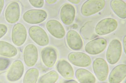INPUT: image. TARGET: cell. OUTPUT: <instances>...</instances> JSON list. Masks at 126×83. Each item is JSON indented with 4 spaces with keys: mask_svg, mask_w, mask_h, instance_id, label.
Returning a JSON list of instances; mask_svg holds the SVG:
<instances>
[{
    "mask_svg": "<svg viewBox=\"0 0 126 83\" xmlns=\"http://www.w3.org/2000/svg\"><path fill=\"white\" fill-rule=\"evenodd\" d=\"M11 61L9 59L0 57V71L6 70L9 66Z\"/></svg>",
    "mask_w": 126,
    "mask_h": 83,
    "instance_id": "cb8c5ba5",
    "label": "cell"
},
{
    "mask_svg": "<svg viewBox=\"0 0 126 83\" xmlns=\"http://www.w3.org/2000/svg\"><path fill=\"white\" fill-rule=\"evenodd\" d=\"M66 41L67 45L72 50L78 51L83 47L82 39L79 34L75 30H70L67 32Z\"/></svg>",
    "mask_w": 126,
    "mask_h": 83,
    "instance_id": "2e32d148",
    "label": "cell"
},
{
    "mask_svg": "<svg viewBox=\"0 0 126 83\" xmlns=\"http://www.w3.org/2000/svg\"><path fill=\"white\" fill-rule=\"evenodd\" d=\"M105 5L106 1L104 0H87L81 7V13L84 16H91L100 11Z\"/></svg>",
    "mask_w": 126,
    "mask_h": 83,
    "instance_id": "7a4b0ae2",
    "label": "cell"
},
{
    "mask_svg": "<svg viewBox=\"0 0 126 83\" xmlns=\"http://www.w3.org/2000/svg\"><path fill=\"white\" fill-rule=\"evenodd\" d=\"M41 57L43 63L48 68L53 67L57 59V53L55 48L52 47L44 48L41 52Z\"/></svg>",
    "mask_w": 126,
    "mask_h": 83,
    "instance_id": "7c38bea8",
    "label": "cell"
},
{
    "mask_svg": "<svg viewBox=\"0 0 126 83\" xmlns=\"http://www.w3.org/2000/svg\"><path fill=\"white\" fill-rule=\"evenodd\" d=\"M7 30V27L5 25L0 24V39L6 34Z\"/></svg>",
    "mask_w": 126,
    "mask_h": 83,
    "instance_id": "484cf974",
    "label": "cell"
},
{
    "mask_svg": "<svg viewBox=\"0 0 126 83\" xmlns=\"http://www.w3.org/2000/svg\"><path fill=\"white\" fill-rule=\"evenodd\" d=\"M68 1L70 2L71 3H72L73 4H79L81 2V0H68Z\"/></svg>",
    "mask_w": 126,
    "mask_h": 83,
    "instance_id": "f546056e",
    "label": "cell"
},
{
    "mask_svg": "<svg viewBox=\"0 0 126 83\" xmlns=\"http://www.w3.org/2000/svg\"><path fill=\"white\" fill-rule=\"evenodd\" d=\"M107 41L103 38H96L91 40L86 44L85 49L89 54L96 55L102 53L106 49Z\"/></svg>",
    "mask_w": 126,
    "mask_h": 83,
    "instance_id": "ba28073f",
    "label": "cell"
},
{
    "mask_svg": "<svg viewBox=\"0 0 126 83\" xmlns=\"http://www.w3.org/2000/svg\"><path fill=\"white\" fill-rule=\"evenodd\" d=\"M63 83H78V82L75 80H70L66 81L64 82Z\"/></svg>",
    "mask_w": 126,
    "mask_h": 83,
    "instance_id": "4dcf8cb0",
    "label": "cell"
},
{
    "mask_svg": "<svg viewBox=\"0 0 126 83\" xmlns=\"http://www.w3.org/2000/svg\"><path fill=\"white\" fill-rule=\"evenodd\" d=\"M76 11L72 4H67L62 7L60 12V17L63 23L67 25L72 24L75 20Z\"/></svg>",
    "mask_w": 126,
    "mask_h": 83,
    "instance_id": "9a60e30c",
    "label": "cell"
},
{
    "mask_svg": "<svg viewBox=\"0 0 126 83\" xmlns=\"http://www.w3.org/2000/svg\"><path fill=\"white\" fill-rule=\"evenodd\" d=\"M4 5V0H0V16L2 13Z\"/></svg>",
    "mask_w": 126,
    "mask_h": 83,
    "instance_id": "4316f807",
    "label": "cell"
},
{
    "mask_svg": "<svg viewBox=\"0 0 126 83\" xmlns=\"http://www.w3.org/2000/svg\"><path fill=\"white\" fill-rule=\"evenodd\" d=\"M93 69L97 78L100 81H105L109 73L108 65L104 59L97 58L93 61Z\"/></svg>",
    "mask_w": 126,
    "mask_h": 83,
    "instance_id": "52a82bcc",
    "label": "cell"
},
{
    "mask_svg": "<svg viewBox=\"0 0 126 83\" xmlns=\"http://www.w3.org/2000/svg\"><path fill=\"white\" fill-rule=\"evenodd\" d=\"M67 59L71 63L77 67H89L92 63L91 57L86 54L82 52H71L68 55Z\"/></svg>",
    "mask_w": 126,
    "mask_h": 83,
    "instance_id": "30bf717a",
    "label": "cell"
},
{
    "mask_svg": "<svg viewBox=\"0 0 126 83\" xmlns=\"http://www.w3.org/2000/svg\"><path fill=\"white\" fill-rule=\"evenodd\" d=\"M59 78V74L57 72L51 71L40 77L38 83H55Z\"/></svg>",
    "mask_w": 126,
    "mask_h": 83,
    "instance_id": "603a6c76",
    "label": "cell"
},
{
    "mask_svg": "<svg viewBox=\"0 0 126 83\" xmlns=\"http://www.w3.org/2000/svg\"><path fill=\"white\" fill-rule=\"evenodd\" d=\"M75 77L80 83H95L96 78L93 73L86 69L79 68L76 71Z\"/></svg>",
    "mask_w": 126,
    "mask_h": 83,
    "instance_id": "44dd1931",
    "label": "cell"
},
{
    "mask_svg": "<svg viewBox=\"0 0 126 83\" xmlns=\"http://www.w3.org/2000/svg\"><path fill=\"white\" fill-rule=\"evenodd\" d=\"M20 8L17 2L14 1L10 3L5 10V18L8 23L11 24L16 23L19 20Z\"/></svg>",
    "mask_w": 126,
    "mask_h": 83,
    "instance_id": "4fadbf2b",
    "label": "cell"
},
{
    "mask_svg": "<svg viewBox=\"0 0 126 83\" xmlns=\"http://www.w3.org/2000/svg\"><path fill=\"white\" fill-rule=\"evenodd\" d=\"M122 51V45L117 39L110 42L107 50L106 57L107 61L111 65L115 64L121 58Z\"/></svg>",
    "mask_w": 126,
    "mask_h": 83,
    "instance_id": "6da1fadb",
    "label": "cell"
},
{
    "mask_svg": "<svg viewBox=\"0 0 126 83\" xmlns=\"http://www.w3.org/2000/svg\"><path fill=\"white\" fill-rule=\"evenodd\" d=\"M30 4L33 7L38 8H41L43 6L44 4V1L43 0H29Z\"/></svg>",
    "mask_w": 126,
    "mask_h": 83,
    "instance_id": "d4e9b609",
    "label": "cell"
},
{
    "mask_svg": "<svg viewBox=\"0 0 126 83\" xmlns=\"http://www.w3.org/2000/svg\"><path fill=\"white\" fill-rule=\"evenodd\" d=\"M47 17V12L44 10L33 9L25 12L23 15V19L24 21L29 24H36L43 22Z\"/></svg>",
    "mask_w": 126,
    "mask_h": 83,
    "instance_id": "8992f818",
    "label": "cell"
},
{
    "mask_svg": "<svg viewBox=\"0 0 126 83\" xmlns=\"http://www.w3.org/2000/svg\"><path fill=\"white\" fill-rule=\"evenodd\" d=\"M118 26L116 20L112 18H106L101 20L97 24L94 31L98 35H105L114 32Z\"/></svg>",
    "mask_w": 126,
    "mask_h": 83,
    "instance_id": "3957f363",
    "label": "cell"
},
{
    "mask_svg": "<svg viewBox=\"0 0 126 83\" xmlns=\"http://www.w3.org/2000/svg\"><path fill=\"white\" fill-rule=\"evenodd\" d=\"M29 33L32 40L38 45L44 47L49 44V37L46 31L41 27L32 26L29 29Z\"/></svg>",
    "mask_w": 126,
    "mask_h": 83,
    "instance_id": "277c9868",
    "label": "cell"
},
{
    "mask_svg": "<svg viewBox=\"0 0 126 83\" xmlns=\"http://www.w3.org/2000/svg\"><path fill=\"white\" fill-rule=\"evenodd\" d=\"M57 1V0H46V3L49 4H52L56 3Z\"/></svg>",
    "mask_w": 126,
    "mask_h": 83,
    "instance_id": "83f0119b",
    "label": "cell"
},
{
    "mask_svg": "<svg viewBox=\"0 0 126 83\" xmlns=\"http://www.w3.org/2000/svg\"><path fill=\"white\" fill-rule=\"evenodd\" d=\"M24 66L21 60L14 61L11 64L6 74V78L10 82H15L19 80L23 76Z\"/></svg>",
    "mask_w": 126,
    "mask_h": 83,
    "instance_id": "5b68a950",
    "label": "cell"
},
{
    "mask_svg": "<svg viewBox=\"0 0 126 83\" xmlns=\"http://www.w3.org/2000/svg\"><path fill=\"white\" fill-rule=\"evenodd\" d=\"M126 76V65L121 64L116 66L112 69L109 75L110 83H120L123 81Z\"/></svg>",
    "mask_w": 126,
    "mask_h": 83,
    "instance_id": "ac0fdd59",
    "label": "cell"
},
{
    "mask_svg": "<svg viewBox=\"0 0 126 83\" xmlns=\"http://www.w3.org/2000/svg\"><path fill=\"white\" fill-rule=\"evenodd\" d=\"M39 75L40 73L37 68H30L25 74L23 83H37Z\"/></svg>",
    "mask_w": 126,
    "mask_h": 83,
    "instance_id": "7402d4cb",
    "label": "cell"
},
{
    "mask_svg": "<svg viewBox=\"0 0 126 83\" xmlns=\"http://www.w3.org/2000/svg\"><path fill=\"white\" fill-rule=\"evenodd\" d=\"M23 58L25 63L28 67H31L35 65L39 58L37 48L32 44L27 45L24 50Z\"/></svg>",
    "mask_w": 126,
    "mask_h": 83,
    "instance_id": "8fae6325",
    "label": "cell"
},
{
    "mask_svg": "<svg viewBox=\"0 0 126 83\" xmlns=\"http://www.w3.org/2000/svg\"><path fill=\"white\" fill-rule=\"evenodd\" d=\"M57 71L65 79L70 80L74 76V69L71 65L64 59H61L57 62L56 66Z\"/></svg>",
    "mask_w": 126,
    "mask_h": 83,
    "instance_id": "e0dca14e",
    "label": "cell"
},
{
    "mask_svg": "<svg viewBox=\"0 0 126 83\" xmlns=\"http://www.w3.org/2000/svg\"><path fill=\"white\" fill-rule=\"evenodd\" d=\"M27 32L25 26L22 23L14 25L12 28V42L17 46L23 45L27 40Z\"/></svg>",
    "mask_w": 126,
    "mask_h": 83,
    "instance_id": "9c48e42d",
    "label": "cell"
},
{
    "mask_svg": "<svg viewBox=\"0 0 126 83\" xmlns=\"http://www.w3.org/2000/svg\"><path fill=\"white\" fill-rule=\"evenodd\" d=\"M18 50L13 45L4 41H0V55L8 58H13L17 54Z\"/></svg>",
    "mask_w": 126,
    "mask_h": 83,
    "instance_id": "ffe728a7",
    "label": "cell"
},
{
    "mask_svg": "<svg viewBox=\"0 0 126 83\" xmlns=\"http://www.w3.org/2000/svg\"><path fill=\"white\" fill-rule=\"evenodd\" d=\"M111 9L120 18H126V4L124 1L121 0H112L110 3Z\"/></svg>",
    "mask_w": 126,
    "mask_h": 83,
    "instance_id": "d6986e66",
    "label": "cell"
},
{
    "mask_svg": "<svg viewBox=\"0 0 126 83\" xmlns=\"http://www.w3.org/2000/svg\"><path fill=\"white\" fill-rule=\"evenodd\" d=\"M46 28L49 33L56 39H63L66 34L64 28L57 20H49L46 24Z\"/></svg>",
    "mask_w": 126,
    "mask_h": 83,
    "instance_id": "5bb4252c",
    "label": "cell"
},
{
    "mask_svg": "<svg viewBox=\"0 0 126 83\" xmlns=\"http://www.w3.org/2000/svg\"><path fill=\"white\" fill-rule=\"evenodd\" d=\"M126 35H125L123 39V46L124 50L125 53V54L126 53Z\"/></svg>",
    "mask_w": 126,
    "mask_h": 83,
    "instance_id": "f1b7e54d",
    "label": "cell"
}]
</instances>
